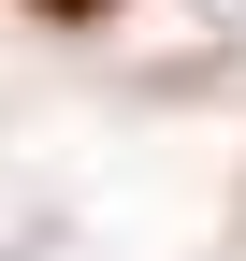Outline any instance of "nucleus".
Masks as SVG:
<instances>
[{
  "label": "nucleus",
  "instance_id": "f257e3e1",
  "mask_svg": "<svg viewBox=\"0 0 246 261\" xmlns=\"http://www.w3.org/2000/svg\"><path fill=\"white\" fill-rule=\"evenodd\" d=\"M58 15H102V0H58Z\"/></svg>",
  "mask_w": 246,
  "mask_h": 261
}]
</instances>
